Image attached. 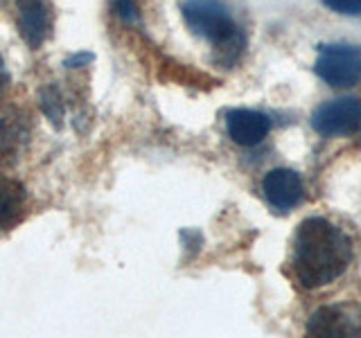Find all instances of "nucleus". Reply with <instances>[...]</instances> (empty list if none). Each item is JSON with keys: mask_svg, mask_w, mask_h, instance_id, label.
Returning <instances> with one entry per match:
<instances>
[{"mask_svg": "<svg viewBox=\"0 0 361 338\" xmlns=\"http://www.w3.org/2000/svg\"><path fill=\"white\" fill-rule=\"evenodd\" d=\"M18 7V27H20V37L25 39L30 48H41V43L48 37V27H50V16H48V7H45L43 0H16Z\"/></svg>", "mask_w": 361, "mask_h": 338, "instance_id": "obj_8", "label": "nucleus"}, {"mask_svg": "<svg viewBox=\"0 0 361 338\" xmlns=\"http://www.w3.org/2000/svg\"><path fill=\"white\" fill-rule=\"evenodd\" d=\"M312 127L325 138L353 135L361 127V101L357 97L332 99L319 106L312 115Z\"/></svg>", "mask_w": 361, "mask_h": 338, "instance_id": "obj_4", "label": "nucleus"}, {"mask_svg": "<svg viewBox=\"0 0 361 338\" xmlns=\"http://www.w3.org/2000/svg\"><path fill=\"white\" fill-rule=\"evenodd\" d=\"M262 189L271 206L282 212H289L291 208H296L302 199V180L293 169H287V167L271 169L264 176Z\"/></svg>", "mask_w": 361, "mask_h": 338, "instance_id": "obj_5", "label": "nucleus"}, {"mask_svg": "<svg viewBox=\"0 0 361 338\" xmlns=\"http://www.w3.org/2000/svg\"><path fill=\"white\" fill-rule=\"evenodd\" d=\"M113 7L124 23H138V7L133 0H113Z\"/></svg>", "mask_w": 361, "mask_h": 338, "instance_id": "obj_12", "label": "nucleus"}, {"mask_svg": "<svg viewBox=\"0 0 361 338\" xmlns=\"http://www.w3.org/2000/svg\"><path fill=\"white\" fill-rule=\"evenodd\" d=\"M7 86V70H5V63L0 59V95H3V90Z\"/></svg>", "mask_w": 361, "mask_h": 338, "instance_id": "obj_14", "label": "nucleus"}, {"mask_svg": "<svg viewBox=\"0 0 361 338\" xmlns=\"http://www.w3.org/2000/svg\"><path fill=\"white\" fill-rule=\"evenodd\" d=\"M183 18L197 37L217 48L224 63H233L242 54L244 37L219 0H188L183 5Z\"/></svg>", "mask_w": 361, "mask_h": 338, "instance_id": "obj_2", "label": "nucleus"}, {"mask_svg": "<svg viewBox=\"0 0 361 338\" xmlns=\"http://www.w3.org/2000/svg\"><path fill=\"white\" fill-rule=\"evenodd\" d=\"M93 59H95V56L88 54V52L75 54V56H71V59H66V68H82V65H88Z\"/></svg>", "mask_w": 361, "mask_h": 338, "instance_id": "obj_13", "label": "nucleus"}, {"mask_svg": "<svg viewBox=\"0 0 361 338\" xmlns=\"http://www.w3.org/2000/svg\"><path fill=\"white\" fill-rule=\"evenodd\" d=\"M25 187L7 176H0V232L14 228L25 214Z\"/></svg>", "mask_w": 361, "mask_h": 338, "instance_id": "obj_9", "label": "nucleus"}, {"mask_svg": "<svg viewBox=\"0 0 361 338\" xmlns=\"http://www.w3.org/2000/svg\"><path fill=\"white\" fill-rule=\"evenodd\" d=\"M353 262L350 237L323 217L305 219L293 237V273L305 289H319L345 273Z\"/></svg>", "mask_w": 361, "mask_h": 338, "instance_id": "obj_1", "label": "nucleus"}, {"mask_svg": "<svg viewBox=\"0 0 361 338\" xmlns=\"http://www.w3.org/2000/svg\"><path fill=\"white\" fill-rule=\"evenodd\" d=\"M226 131L233 142L242 146H255L262 142L271 131L269 115L251 108H233L226 115Z\"/></svg>", "mask_w": 361, "mask_h": 338, "instance_id": "obj_6", "label": "nucleus"}, {"mask_svg": "<svg viewBox=\"0 0 361 338\" xmlns=\"http://www.w3.org/2000/svg\"><path fill=\"white\" fill-rule=\"evenodd\" d=\"M314 68L327 86L350 88L361 82V50L350 45H325Z\"/></svg>", "mask_w": 361, "mask_h": 338, "instance_id": "obj_3", "label": "nucleus"}, {"mask_svg": "<svg viewBox=\"0 0 361 338\" xmlns=\"http://www.w3.org/2000/svg\"><path fill=\"white\" fill-rule=\"evenodd\" d=\"M5 135V122H3V118H0V138Z\"/></svg>", "mask_w": 361, "mask_h": 338, "instance_id": "obj_15", "label": "nucleus"}, {"mask_svg": "<svg viewBox=\"0 0 361 338\" xmlns=\"http://www.w3.org/2000/svg\"><path fill=\"white\" fill-rule=\"evenodd\" d=\"M41 111L45 113L54 127H61L63 120V101H61V93L56 90V86H45L41 90Z\"/></svg>", "mask_w": 361, "mask_h": 338, "instance_id": "obj_10", "label": "nucleus"}, {"mask_svg": "<svg viewBox=\"0 0 361 338\" xmlns=\"http://www.w3.org/2000/svg\"><path fill=\"white\" fill-rule=\"evenodd\" d=\"M325 7H330L336 14L357 16L361 14V0H323Z\"/></svg>", "mask_w": 361, "mask_h": 338, "instance_id": "obj_11", "label": "nucleus"}, {"mask_svg": "<svg viewBox=\"0 0 361 338\" xmlns=\"http://www.w3.org/2000/svg\"><path fill=\"white\" fill-rule=\"evenodd\" d=\"M310 336H355L361 334V325L353 313H348L343 307H321L319 311L312 313L307 323Z\"/></svg>", "mask_w": 361, "mask_h": 338, "instance_id": "obj_7", "label": "nucleus"}]
</instances>
